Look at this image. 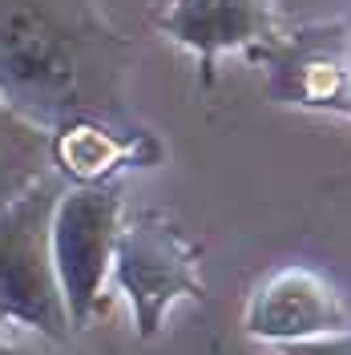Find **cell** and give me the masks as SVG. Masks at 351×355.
Masks as SVG:
<instances>
[{"mask_svg": "<svg viewBox=\"0 0 351 355\" xmlns=\"http://www.w3.org/2000/svg\"><path fill=\"white\" fill-rule=\"evenodd\" d=\"M133 61V41L97 0H0V105L37 130H142L126 110Z\"/></svg>", "mask_w": 351, "mask_h": 355, "instance_id": "cell-1", "label": "cell"}, {"mask_svg": "<svg viewBox=\"0 0 351 355\" xmlns=\"http://www.w3.org/2000/svg\"><path fill=\"white\" fill-rule=\"evenodd\" d=\"M65 190V178H37L24 194L0 206V323H17L49 343H65L69 311L53 270V206Z\"/></svg>", "mask_w": 351, "mask_h": 355, "instance_id": "cell-2", "label": "cell"}, {"mask_svg": "<svg viewBox=\"0 0 351 355\" xmlns=\"http://www.w3.org/2000/svg\"><path fill=\"white\" fill-rule=\"evenodd\" d=\"M198 263H202L198 243L186 239V230L166 214L146 210L121 218L110 275L130 299L137 339H157L178 299H206Z\"/></svg>", "mask_w": 351, "mask_h": 355, "instance_id": "cell-3", "label": "cell"}, {"mask_svg": "<svg viewBox=\"0 0 351 355\" xmlns=\"http://www.w3.org/2000/svg\"><path fill=\"white\" fill-rule=\"evenodd\" d=\"M117 226H121V198L113 182H65L53 206L49 243H53V270L73 331L89 327L101 307Z\"/></svg>", "mask_w": 351, "mask_h": 355, "instance_id": "cell-4", "label": "cell"}, {"mask_svg": "<svg viewBox=\"0 0 351 355\" xmlns=\"http://www.w3.org/2000/svg\"><path fill=\"white\" fill-rule=\"evenodd\" d=\"M263 69L266 93L311 113H339L351 117V85L343 61V17L339 21L299 24L291 33H275L271 41L246 53Z\"/></svg>", "mask_w": 351, "mask_h": 355, "instance_id": "cell-5", "label": "cell"}, {"mask_svg": "<svg viewBox=\"0 0 351 355\" xmlns=\"http://www.w3.org/2000/svg\"><path fill=\"white\" fill-rule=\"evenodd\" d=\"M351 315L339 291L311 266H279L250 291L242 311V331L259 343H295L311 335L348 327Z\"/></svg>", "mask_w": 351, "mask_h": 355, "instance_id": "cell-6", "label": "cell"}, {"mask_svg": "<svg viewBox=\"0 0 351 355\" xmlns=\"http://www.w3.org/2000/svg\"><path fill=\"white\" fill-rule=\"evenodd\" d=\"M157 33L194 53L202 85H214L219 53H250L279 33L275 0H170Z\"/></svg>", "mask_w": 351, "mask_h": 355, "instance_id": "cell-7", "label": "cell"}, {"mask_svg": "<svg viewBox=\"0 0 351 355\" xmlns=\"http://www.w3.org/2000/svg\"><path fill=\"white\" fill-rule=\"evenodd\" d=\"M49 170H53L49 133L0 105V206L24 194Z\"/></svg>", "mask_w": 351, "mask_h": 355, "instance_id": "cell-8", "label": "cell"}, {"mask_svg": "<svg viewBox=\"0 0 351 355\" xmlns=\"http://www.w3.org/2000/svg\"><path fill=\"white\" fill-rule=\"evenodd\" d=\"M279 355H351V323L327 335H311V339H295V343H279Z\"/></svg>", "mask_w": 351, "mask_h": 355, "instance_id": "cell-9", "label": "cell"}, {"mask_svg": "<svg viewBox=\"0 0 351 355\" xmlns=\"http://www.w3.org/2000/svg\"><path fill=\"white\" fill-rule=\"evenodd\" d=\"M343 61H348V85H351V12L343 17Z\"/></svg>", "mask_w": 351, "mask_h": 355, "instance_id": "cell-10", "label": "cell"}, {"mask_svg": "<svg viewBox=\"0 0 351 355\" xmlns=\"http://www.w3.org/2000/svg\"><path fill=\"white\" fill-rule=\"evenodd\" d=\"M0 355H37L33 347H24L17 339H0Z\"/></svg>", "mask_w": 351, "mask_h": 355, "instance_id": "cell-11", "label": "cell"}, {"mask_svg": "<svg viewBox=\"0 0 351 355\" xmlns=\"http://www.w3.org/2000/svg\"><path fill=\"white\" fill-rule=\"evenodd\" d=\"M69 355H81V352H69Z\"/></svg>", "mask_w": 351, "mask_h": 355, "instance_id": "cell-12", "label": "cell"}]
</instances>
